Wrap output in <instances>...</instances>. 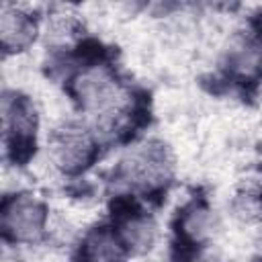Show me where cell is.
<instances>
[{"label":"cell","instance_id":"obj_1","mask_svg":"<svg viewBox=\"0 0 262 262\" xmlns=\"http://www.w3.org/2000/svg\"><path fill=\"white\" fill-rule=\"evenodd\" d=\"M53 151L57 162L63 168H80L88 162L90 154H92V141L86 133L82 131H63L55 143H53Z\"/></svg>","mask_w":262,"mask_h":262},{"label":"cell","instance_id":"obj_2","mask_svg":"<svg viewBox=\"0 0 262 262\" xmlns=\"http://www.w3.org/2000/svg\"><path fill=\"white\" fill-rule=\"evenodd\" d=\"M43 223V211L35 201L20 199L6 209V227L16 237H33Z\"/></svg>","mask_w":262,"mask_h":262},{"label":"cell","instance_id":"obj_3","mask_svg":"<svg viewBox=\"0 0 262 262\" xmlns=\"http://www.w3.org/2000/svg\"><path fill=\"white\" fill-rule=\"evenodd\" d=\"M33 25L18 10L2 12V41L6 47H20L31 39Z\"/></svg>","mask_w":262,"mask_h":262},{"label":"cell","instance_id":"obj_4","mask_svg":"<svg viewBox=\"0 0 262 262\" xmlns=\"http://www.w3.org/2000/svg\"><path fill=\"white\" fill-rule=\"evenodd\" d=\"M86 254L92 262H117L121 248L108 231H96L86 242Z\"/></svg>","mask_w":262,"mask_h":262}]
</instances>
